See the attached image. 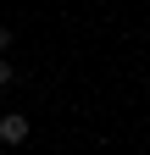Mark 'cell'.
<instances>
[{"mask_svg":"<svg viewBox=\"0 0 150 155\" xmlns=\"http://www.w3.org/2000/svg\"><path fill=\"white\" fill-rule=\"evenodd\" d=\"M11 78H17V67H11V61H0V89H6Z\"/></svg>","mask_w":150,"mask_h":155,"instance_id":"cell-2","label":"cell"},{"mask_svg":"<svg viewBox=\"0 0 150 155\" xmlns=\"http://www.w3.org/2000/svg\"><path fill=\"white\" fill-rule=\"evenodd\" d=\"M28 139V116L22 111H6L0 116V144H22Z\"/></svg>","mask_w":150,"mask_h":155,"instance_id":"cell-1","label":"cell"},{"mask_svg":"<svg viewBox=\"0 0 150 155\" xmlns=\"http://www.w3.org/2000/svg\"><path fill=\"white\" fill-rule=\"evenodd\" d=\"M0 50H11V28H0Z\"/></svg>","mask_w":150,"mask_h":155,"instance_id":"cell-3","label":"cell"}]
</instances>
